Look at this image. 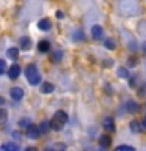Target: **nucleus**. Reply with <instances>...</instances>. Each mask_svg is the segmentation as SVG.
<instances>
[{
	"instance_id": "1",
	"label": "nucleus",
	"mask_w": 146,
	"mask_h": 151,
	"mask_svg": "<svg viewBox=\"0 0 146 151\" xmlns=\"http://www.w3.org/2000/svg\"><path fill=\"white\" fill-rule=\"evenodd\" d=\"M66 121H68V113H66L64 110L55 112L54 116H52V120L49 121V123H50V129L61 131V129H63V126L66 124Z\"/></svg>"
},
{
	"instance_id": "2",
	"label": "nucleus",
	"mask_w": 146,
	"mask_h": 151,
	"mask_svg": "<svg viewBox=\"0 0 146 151\" xmlns=\"http://www.w3.org/2000/svg\"><path fill=\"white\" fill-rule=\"evenodd\" d=\"M25 76H27V80L30 85H38L41 82V74L38 71L36 65H28L25 69Z\"/></svg>"
},
{
	"instance_id": "3",
	"label": "nucleus",
	"mask_w": 146,
	"mask_h": 151,
	"mask_svg": "<svg viewBox=\"0 0 146 151\" xmlns=\"http://www.w3.org/2000/svg\"><path fill=\"white\" fill-rule=\"evenodd\" d=\"M102 126H104V129H105L107 132H113V131H115V121H113V118H112V116L104 118Z\"/></svg>"
},
{
	"instance_id": "4",
	"label": "nucleus",
	"mask_w": 146,
	"mask_h": 151,
	"mask_svg": "<svg viewBox=\"0 0 146 151\" xmlns=\"http://www.w3.org/2000/svg\"><path fill=\"white\" fill-rule=\"evenodd\" d=\"M19 74H21V66L16 65V63L9 66V69H8V76H9V79H17V77H19Z\"/></svg>"
},
{
	"instance_id": "5",
	"label": "nucleus",
	"mask_w": 146,
	"mask_h": 151,
	"mask_svg": "<svg viewBox=\"0 0 146 151\" xmlns=\"http://www.w3.org/2000/svg\"><path fill=\"white\" fill-rule=\"evenodd\" d=\"M41 134V131H39V127L35 126V124H30L27 127V135L30 137V139H38V135Z\"/></svg>"
},
{
	"instance_id": "6",
	"label": "nucleus",
	"mask_w": 146,
	"mask_h": 151,
	"mask_svg": "<svg viewBox=\"0 0 146 151\" xmlns=\"http://www.w3.org/2000/svg\"><path fill=\"white\" fill-rule=\"evenodd\" d=\"M9 96H11L14 101H21V99L24 98V91H22V88H19V87H14L11 88V91H9Z\"/></svg>"
},
{
	"instance_id": "7",
	"label": "nucleus",
	"mask_w": 146,
	"mask_h": 151,
	"mask_svg": "<svg viewBox=\"0 0 146 151\" xmlns=\"http://www.w3.org/2000/svg\"><path fill=\"white\" fill-rule=\"evenodd\" d=\"M102 35H104L102 27H101V25H93V28H91V36L94 38V40H101Z\"/></svg>"
},
{
	"instance_id": "8",
	"label": "nucleus",
	"mask_w": 146,
	"mask_h": 151,
	"mask_svg": "<svg viewBox=\"0 0 146 151\" xmlns=\"http://www.w3.org/2000/svg\"><path fill=\"white\" fill-rule=\"evenodd\" d=\"M0 151H21V150H19V146L16 143L8 142V143H3L2 146H0Z\"/></svg>"
},
{
	"instance_id": "9",
	"label": "nucleus",
	"mask_w": 146,
	"mask_h": 151,
	"mask_svg": "<svg viewBox=\"0 0 146 151\" xmlns=\"http://www.w3.org/2000/svg\"><path fill=\"white\" fill-rule=\"evenodd\" d=\"M38 27H39V30H42V32H47V30H50V27H52V24H50V21L49 19H41L39 22H38Z\"/></svg>"
},
{
	"instance_id": "10",
	"label": "nucleus",
	"mask_w": 146,
	"mask_h": 151,
	"mask_svg": "<svg viewBox=\"0 0 146 151\" xmlns=\"http://www.w3.org/2000/svg\"><path fill=\"white\" fill-rule=\"evenodd\" d=\"M49 49H50V42H49V41L42 40V41H39V42H38V50H39V52H42V54H46V52H49Z\"/></svg>"
},
{
	"instance_id": "11",
	"label": "nucleus",
	"mask_w": 146,
	"mask_h": 151,
	"mask_svg": "<svg viewBox=\"0 0 146 151\" xmlns=\"http://www.w3.org/2000/svg\"><path fill=\"white\" fill-rule=\"evenodd\" d=\"M41 91H42V93H46V94L52 93V91H54V85H52L50 82H44V83L41 85Z\"/></svg>"
},
{
	"instance_id": "12",
	"label": "nucleus",
	"mask_w": 146,
	"mask_h": 151,
	"mask_svg": "<svg viewBox=\"0 0 146 151\" xmlns=\"http://www.w3.org/2000/svg\"><path fill=\"white\" fill-rule=\"evenodd\" d=\"M99 142H101V146H104V148H107V146H110V143H112V139H110V135H102Z\"/></svg>"
},
{
	"instance_id": "13",
	"label": "nucleus",
	"mask_w": 146,
	"mask_h": 151,
	"mask_svg": "<svg viewBox=\"0 0 146 151\" xmlns=\"http://www.w3.org/2000/svg\"><path fill=\"white\" fill-rule=\"evenodd\" d=\"M115 151H135L134 146H129V145H120V146H116Z\"/></svg>"
},
{
	"instance_id": "14",
	"label": "nucleus",
	"mask_w": 146,
	"mask_h": 151,
	"mask_svg": "<svg viewBox=\"0 0 146 151\" xmlns=\"http://www.w3.org/2000/svg\"><path fill=\"white\" fill-rule=\"evenodd\" d=\"M17 55H19V50L16 49V47H11V49L8 50V57H9V58L16 60V58H17Z\"/></svg>"
},
{
	"instance_id": "15",
	"label": "nucleus",
	"mask_w": 146,
	"mask_h": 151,
	"mask_svg": "<svg viewBox=\"0 0 146 151\" xmlns=\"http://www.w3.org/2000/svg\"><path fill=\"white\" fill-rule=\"evenodd\" d=\"M118 74H120L121 79H127V77H129V71H127L126 68H118Z\"/></svg>"
},
{
	"instance_id": "16",
	"label": "nucleus",
	"mask_w": 146,
	"mask_h": 151,
	"mask_svg": "<svg viewBox=\"0 0 146 151\" xmlns=\"http://www.w3.org/2000/svg\"><path fill=\"white\" fill-rule=\"evenodd\" d=\"M21 47H22L24 50H25V49H28V47H30V40H28V38H25V36H24L22 40H21Z\"/></svg>"
},
{
	"instance_id": "17",
	"label": "nucleus",
	"mask_w": 146,
	"mask_h": 151,
	"mask_svg": "<svg viewBox=\"0 0 146 151\" xmlns=\"http://www.w3.org/2000/svg\"><path fill=\"white\" fill-rule=\"evenodd\" d=\"M130 129L134 131V132H140V131H141L140 123H138V121H132V123H130Z\"/></svg>"
},
{
	"instance_id": "18",
	"label": "nucleus",
	"mask_w": 146,
	"mask_h": 151,
	"mask_svg": "<svg viewBox=\"0 0 146 151\" xmlns=\"http://www.w3.org/2000/svg\"><path fill=\"white\" fill-rule=\"evenodd\" d=\"M49 129H50V123L42 121V123H41V126H39V131H41V132H47Z\"/></svg>"
},
{
	"instance_id": "19",
	"label": "nucleus",
	"mask_w": 146,
	"mask_h": 151,
	"mask_svg": "<svg viewBox=\"0 0 146 151\" xmlns=\"http://www.w3.org/2000/svg\"><path fill=\"white\" fill-rule=\"evenodd\" d=\"M115 41H113L112 40V38H107V40H105V47H108V49H115Z\"/></svg>"
},
{
	"instance_id": "20",
	"label": "nucleus",
	"mask_w": 146,
	"mask_h": 151,
	"mask_svg": "<svg viewBox=\"0 0 146 151\" xmlns=\"http://www.w3.org/2000/svg\"><path fill=\"white\" fill-rule=\"evenodd\" d=\"M137 61H138V58H137L135 55H132V57H129L127 63H129V66H135V65H137Z\"/></svg>"
},
{
	"instance_id": "21",
	"label": "nucleus",
	"mask_w": 146,
	"mask_h": 151,
	"mask_svg": "<svg viewBox=\"0 0 146 151\" xmlns=\"http://www.w3.org/2000/svg\"><path fill=\"white\" fill-rule=\"evenodd\" d=\"M74 36H75V38H74L75 41H82V40H83V33L80 32V30H79V32H75V33H74Z\"/></svg>"
},
{
	"instance_id": "22",
	"label": "nucleus",
	"mask_w": 146,
	"mask_h": 151,
	"mask_svg": "<svg viewBox=\"0 0 146 151\" xmlns=\"http://www.w3.org/2000/svg\"><path fill=\"white\" fill-rule=\"evenodd\" d=\"M5 71H6V65H5L3 60H0V74H3Z\"/></svg>"
},
{
	"instance_id": "23",
	"label": "nucleus",
	"mask_w": 146,
	"mask_h": 151,
	"mask_svg": "<svg viewBox=\"0 0 146 151\" xmlns=\"http://www.w3.org/2000/svg\"><path fill=\"white\" fill-rule=\"evenodd\" d=\"M60 58H61V52H60V50H57V54L52 57V60H54V61H58Z\"/></svg>"
},
{
	"instance_id": "24",
	"label": "nucleus",
	"mask_w": 146,
	"mask_h": 151,
	"mask_svg": "<svg viewBox=\"0 0 146 151\" xmlns=\"http://www.w3.org/2000/svg\"><path fill=\"white\" fill-rule=\"evenodd\" d=\"M127 109H129V110H132V112H134V110H137V106H135L134 102H129V104H127Z\"/></svg>"
},
{
	"instance_id": "25",
	"label": "nucleus",
	"mask_w": 146,
	"mask_h": 151,
	"mask_svg": "<svg viewBox=\"0 0 146 151\" xmlns=\"http://www.w3.org/2000/svg\"><path fill=\"white\" fill-rule=\"evenodd\" d=\"M57 17H58V19H63V17H64V14L61 13V11H57Z\"/></svg>"
},
{
	"instance_id": "26",
	"label": "nucleus",
	"mask_w": 146,
	"mask_h": 151,
	"mask_svg": "<svg viewBox=\"0 0 146 151\" xmlns=\"http://www.w3.org/2000/svg\"><path fill=\"white\" fill-rule=\"evenodd\" d=\"M5 116H6V115H5V110H0V118H2V120H5Z\"/></svg>"
},
{
	"instance_id": "27",
	"label": "nucleus",
	"mask_w": 146,
	"mask_h": 151,
	"mask_svg": "<svg viewBox=\"0 0 146 151\" xmlns=\"http://www.w3.org/2000/svg\"><path fill=\"white\" fill-rule=\"evenodd\" d=\"M105 66L108 68V66H112V60H105Z\"/></svg>"
},
{
	"instance_id": "28",
	"label": "nucleus",
	"mask_w": 146,
	"mask_h": 151,
	"mask_svg": "<svg viewBox=\"0 0 146 151\" xmlns=\"http://www.w3.org/2000/svg\"><path fill=\"white\" fill-rule=\"evenodd\" d=\"M25 151H38V150H36V148H33V146H28Z\"/></svg>"
},
{
	"instance_id": "29",
	"label": "nucleus",
	"mask_w": 146,
	"mask_h": 151,
	"mask_svg": "<svg viewBox=\"0 0 146 151\" xmlns=\"http://www.w3.org/2000/svg\"><path fill=\"white\" fill-rule=\"evenodd\" d=\"M141 49H143V52L146 54V42H143V46H141Z\"/></svg>"
},
{
	"instance_id": "30",
	"label": "nucleus",
	"mask_w": 146,
	"mask_h": 151,
	"mask_svg": "<svg viewBox=\"0 0 146 151\" xmlns=\"http://www.w3.org/2000/svg\"><path fill=\"white\" fill-rule=\"evenodd\" d=\"M141 124H143V126L146 127V115H145V118H143V121H141Z\"/></svg>"
},
{
	"instance_id": "31",
	"label": "nucleus",
	"mask_w": 146,
	"mask_h": 151,
	"mask_svg": "<svg viewBox=\"0 0 146 151\" xmlns=\"http://www.w3.org/2000/svg\"><path fill=\"white\" fill-rule=\"evenodd\" d=\"M2 104H3V98H0V106H2Z\"/></svg>"
}]
</instances>
